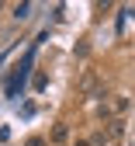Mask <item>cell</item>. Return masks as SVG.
Wrapping results in <instances>:
<instances>
[{
  "label": "cell",
  "mask_w": 135,
  "mask_h": 146,
  "mask_svg": "<svg viewBox=\"0 0 135 146\" xmlns=\"http://www.w3.org/2000/svg\"><path fill=\"white\" fill-rule=\"evenodd\" d=\"M31 63H35V49H28L24 52V59L14 66V73L7 77V98H17L24 90V80H28V70H31Z\"/></svg>",
  "instance_id": "6da1fadb"
},
{
  "label": "cell",
  "mask_w": 135,
  "mask_h": 146,
  "mask_svg": "<svg viewBox=\"0 0 135 146\" xmlns=\"http://www.w3.org/2000/svg\"><path fill=\"white\" fill-rule=\"evenodd\" d=\"M66 136H69L66 125H55V129H52V139H55V143H66Z\"/></svg>",
  "instance_id": "7a4b0ae2"
},
{
  "label": "cell",
  "mask_w": 135,
  "mask_h": 146,
  "mask_svg": "<svg viewBox=\"0 0 135 146\" xmlns=\"http://www.w3.org/2000/svg\"><path fill=\"white\" fill-rule=\"evenodd\" d=\"M28 14H31V4H17V7H14V17H17V21H24Z\"/></svg>",
  "instance_id": "3957f363"
},
{
  "label": "cell",
  "mask_w": 135,
  "mask_h": 146,
  "mask_svg": "<svg viewBox=\"0 0 135 146\" xmlns=\"http://www.w3.org/2000/svg\"><path fill=\"white\" fill-rule=\"evenodd\" d=\"M28 146H45V139H38V136H35V139H28Z\"/></svg>",
  "instance_id": "277c9868"
},
{
  "label": "cell",
  "mask_w": 135,
  "mask_h": 146,
  "mask_svg": "<svg viewBox=\"0 0 135 146\" xmlns=\"http://www.w3.org/2000/svg\"><path fill=\"white\" fill-rule=\"evenodd\" d=\"M76 146H90V143H83V139H80V143H76Z\"/></svg>",
  "instance_id": "5b68a950"
}]
</instances>
